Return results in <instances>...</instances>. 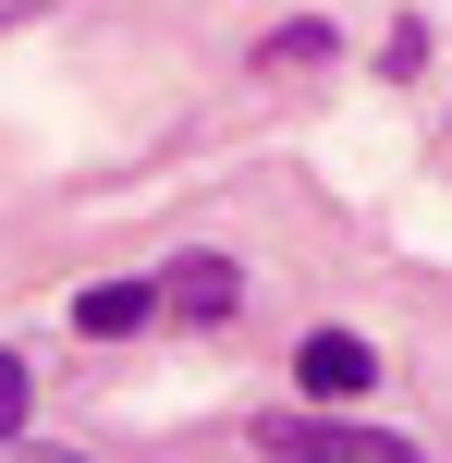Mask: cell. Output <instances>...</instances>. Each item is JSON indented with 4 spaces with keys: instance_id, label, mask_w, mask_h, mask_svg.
<instances>
[{
    "instance_id": "2",
    "label": "cell",
    "mask_w": 452,
    "mask_h": 463,
    "mask_svg": "<svg viewBox=\"0 0 452 463\" xmlns=\"http://www.w3.org/2000/svg\"><path fill=\"white\" fill-rule=\"evenodd\" d=\"M293 378H306V402H367L380 342H355V329H306V342H293Z\"/></svg>"
},
{
    "instance_id": "6",
    "label": "cell",
    "mask_w": 452,
    "mask_h": 463,
    "mask_svg": "<svg viewBox=\"0 0 452 463\" xmlns=\"http://www.w3.org/2000/svg\"><path fill=\"white\" fill-rule=\"evenodd\" d=\"M269 61H331V24H318V13L306 24H269Z\"/></svg>"
},
{
    "instance_id": "4",
    "label": "cell",
    "mask_w": 452,
    "mask_h": 463,
    "mask_svg": "<svg viewBox=\"0 0 452 463\" xmlns=\"http://www.w3.org/2000/svg\"><path fill=\"white\" fill-rule=\"evenodd\" d=\"M159 317V280H86V293H73V329H86V342H122V329H147Z\"/></svg>"
},
{
    "instance_id": "3",
    "label": "cell",
    "mask_w": 452,
    "mask_h": 463,
    "mask_svg": "<svg viewBox=\"0 0 452 463\" xmlns=\"http://www.w3.org/2000/svg\"><path fill=\"white\" fill-rule=\"evenodd\" d=\"M233 305H245V269H233V256H171V269H159V317L208 329V317H233Z\"/></svg>"
},
{
    "instance_id": "5",
    "label": "cell",
    "mask_w": 452,
    "mask_h": 463,
    "mask_svg": "<svg viewBox=\"0 0 452 463\" xmlns=\"http://www.w3.org/2000/svg\"><path fill=\"white\" fill-rule=\"evenodd\" d=\"M24 402H37V378H24V354H0V451L24 439Z\"/></svg>"
},
{
    "instance_id": "1",
    "label": "cell",
    "mask_w": 452,
    "mask_h": 463,
    "mask_svg": "<svg viewBox=\"0 0 452 463\" xmlns=\"http://www.w3.org/2000/svg\"><path fill=\"white\" fill-rule=\"evenodd\" d=\"M257 451H269V463H428L416 439L355 427V415H331V402H306V415H269V427H257Z\"/></svg>"
},
{
    "instance_id": "7",
    "label": "cell",
    "mask_w": 452,
    "mask_h": 463,
    "mask_svg": "<svg viewBox=\"0 0 452 463\" xmlns=\"http://www.w3.org/2000/svg\"><path fill=\"white\" fill-rule=\"evenodd\" d=\"M13 463H86V451H49V439H13Z\"/></svg>"
}]
</instances>
